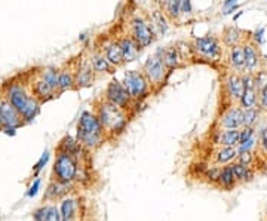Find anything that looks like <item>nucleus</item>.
<instances>
[{
    "mask_svg": "<svg viewBox=\"0 0 267 221\" xmlns=\"http://www.w3.org/2000/svg\"><path fill=\"white\" fill-rule=\"evenodd\" d=\"M92 111L97 114L101 126L104 128L108 141L117 139L122 134H125L132 119L131 114H128L126 111H123L117 106L107 101L103 95L97 97L92 101Z\"/></svg>",
    "mask_w": 267,
    "mask_h": 221,
    "instance_id": "1",
    "label": "nucleus"
},
{
    "mask_svg": "<svg viewBox=\"0 0 267 221\" xmlns=\"http://www.w3.org/2000/svg\"><path fill=\"white\" fill-rule=\"evenodd\" d=\"M120 20H122L125 28L128 30V33L132 36L134 40L143 49L152 46L156 42L158 33L155 31V28L152 26L149 12L138 9L134 2H129L126 5L125 12L120 14Z\"/></svg>",
    "mask_w": 267,
    "mask_h": 221,
    "instance_id": "2",
    "label": "nucleus"
},
{
    "mask_svg": "<svg viewBox=\"0 0 267 221\" xmlns=\"http://www.w3.org/2000/svg\"><path fill=\"white\" fill-rule=\"evenodd\" d=\"M188 54L193 64H205L220 70L218 67L224 62L226 46L218 36L207 34L188 42Z\"/></svg>",
    "mask_w": 267,
    "mask_h": 221,
    "instance_id": "3",
    "label": "nucleus"
},
{
    "mask_svg": "<svg viewBox=\"0 0 267 221\" xmlns=\"http://www.w3.org/2000/svg\"><path fill=\"white\" fill-rule=\"evenodd\" d=\"M3 97L21 113L26 123H30L40 113V101L28 92L26 85L18 81H11L3 85Z\"/></svg>",
    "mask_w": 267,
    "mask_h": 221,
    "instance_id": "4",
    "label": "nucleus"
},
{
    "mask_svg": "<svg viewBox=\"0 0 267 221\" xmlns=\"http://www.w3.org/2000/svg\"><path fill=\"white\" fill-rule=\"evenodd\" d=\"M76 139L89 153L97 152L104 142H107L106 131L101 126L97 114L94 111L85 110L80 114L76 125Z\"/></svg>",
    "mask_w": 267,
    "mask_h": 221,
    "instance_id": "5",
    "label": "nucleus"
},
{
    "mask_svg": "<svg viewBox=\"0 0 267 221\" xmlns=\"http://www.w3.org/2000/svg\"><path fill=\"white\" fill-rule=\"evenodd\" d=\"M243 94V83L240 73L227 70L224 71L220 83V97H218V110H226L232 106H239V100Z\"/></svg>",
    "mask_w": 267,
    "mask_h": 221,
    "instance_id": "6",
    "label": "nucleus"
},
{
    "mask_svg": "<svg viewBox=\"0 0 267 221\" xmlns=\"http://www.w3.org/2000/svg\"><path fill=\"white\" fill-rule=\"evenodd\" d=\"M141 71L144 73V76L150 83L153 95H158L159 92L163 91V88L168 85L169 76L172 75L163 64L158 52H155L153 55H150L144 61V64L141 65Z\"/></svg>",
    "mask_w": 267,
    "mask_h": 221,
    "instance_id": "7",
    "label": "nucleus"
},
{
    "mask_svg": "<svg viewBox=\"0 0 267 221\" xmlns=\"http://www.w3.org/2000/svg\"><path fill=\"white\" fill-rule=\"evenodd\" d=\"M107 101H110L111 104L117 106L119 109H122L123 111H126L128 114L135 116L140 111V106L138 103H135L129 92L126 91V88L123 86V83L119 82L117 79H111L110 82L107 83V86L104 88L103 94H101Z\"/></svg>",
    "mask_w": 267,
    "mask_h": 221,
    "instance_id": "8",
    "label": "nucleus"
},
{
    "mask_svg": "<svg viewBox=\"0 0 267 221\" xmlns=\"http://www.w3.org/2000/svg\"><path fill=\"white\" fill-rule=\"evenodd\" d=\"M123 86L129 92L131 98L138 104H144L146 100L153 97L152 86L141 70H128L123 76Z\"/></svg>",
    "mask_w": 267,
    "mask_h": 221,
    "instance_id": "9",
    "label": "nucleus"
},
{
    "mask_svg": "<svg viewBox=\"0 0 267 221\" xmlns=\"http://www.w3.org/2000/svg\"><path fill=\"white\" fill-rule=\"evenodd\" d=\"M79 165V159L76 156L58 149L53 164V180L62 184H72L76 180Z\"/></svg>",
    "mask_w": 267,
    "mask_h": 221,
    "instance_id": "10",
    "label": "nucleus"
},
{
    "mask_svg": "<svg viewBox=\"0 0 267 221\" xmlns=\"http://www.w3.org/2000/svg\"><path fill=\"white\" fill-rule=\"evenodd\" d=\"M108 31H110V34L113 36V39L117 42V45L120 46L126 64H128V62H134V61H137V59L140 58L141 52H143L144 49L134 40L132 36L128 33V30L125 28L120 18H119V21H117L116 24H113L111 27L108 28Z\"/></svg>",
    "mask_w": 267,
    "mask_h": 221,
    "instance_id": "11",
    "label": "nucleus"
},
{
    "mask_svg": "<svg viewBox=\"0 0 267 221\" xmlns=\"http://www.w3.org/2000/svg\"><path fill=\"white\" fill-rule=\"evenodd\" d=\"M75 81H76V91L89 88L98 81V76L92 67L86 48L75 58Z\"/></svg>",
    "mask_w": 267,
    "mask_h": 221,
    "instance_id": "12",
    "label": "nucleus"
},
{
    "mask_svg": "<svg viewBox=\"0 0 267 221\" xmlns=\"http://www.w3.org/2000/svg\"><path fill=\"white\" fill-rule=\"evenodd\" d=\"M97 46H100V49L104 52L107 59L110 61L111 65H114L116 68H123L126 65L125 56L122 54L120 46L117 45V42L113 39V36L110 34V31L107 30L104 33L95 36V39L92 40Z\"/></svg>",
    "mask_w": 267,
    "mask_h": 221,
    "instance_id": "13",
    "label": "nucleus"
},
{
    "mask_svg": "<svg viewBox=\"0 0 267 221\" xmlns=\"http://www.w3.org/2000/svg\"><path fill=\"white\" fill-rule=\"evenodd\" d=\"M23 125H26V122H24L21 113L3 97V101H2V131L14 135L15 129Z\"/></svg>",
    "mask_w": 267,
    "mask_h": 221,
    "instance_id": "14",
    "label": "nucleus"
},
{
    "mask_svg": "<svg viewBox=\"0 0 267 221\" xmlns=\"http://www.w3.org/2000/svg\"><path fill=\"white\" fill-rule=\"evenodd\" d=\"M162 58L163 64L166 65V68L174 73L175 70H181L186 68L187 62L186 58L181 52V48H178V45H168L165 48H159L156 51Z\"/></svg>",
    "mask_w": 267,
    "mask_h": 221,
    "instance_id": "15",
    "label": "nucleus"
},
{
    "mask_svg": "<svg viewBox=\"0 0 267 221\" xmlns=\"http://www.w3.org/2000/svg\"><path fill=\"white\" fill-rule=\"evenodd\" d=\"M86 49H88V55H89V59H91V62H92V67H94V70H95L98 79L103 78V76H107V75H108V76H113V75L116 73L117 68L110 64V61L107 59L104 52L100 49V46H97V45L92 42V48H86Z\"/></svg>",
    "mask_w": 267,
    "mask_h": 221,
    "instance_id": "16",
    "label": "nucleus"
},
{
    "mask_svg": "<svg viewBox=\"0 0 267 221\" xmlns=\"http://www.w3.org/2000/svg\"><path fill=\"white\" fill-rule=\"evenodd\" d=\"M245 52V71L255 75L258 70L263 68V55L260 51V45H257L251 37L243 43Z\"/></svg>",
    "mask_w": 267,
    "mask_h": 221,
    "instance_id": "17",
    "label": "nucleus"
},
{
    "mask_svg": "<svg viewBox=\"0 0 267 221\" xmlns=\"http://www.w3.org/2000/svg\"><path fill=\"white\" fill-rule=\"evenodd\" d=\"M242 113L239 106H232L226 110L217 113V126L223 129H240L242 128Z\"/></svg>",
    "mask_w": 267,
    "mask_h": 221,
    "instance_id": "18",
    "label": "nucleus"
},
{
    "mask_svg": "<svg viewBox=\"0 0 267 221\" xmlns=\"http://www.w3.org/2000/svg\"><path fill=\"white\" fill-rule=\"evenodd\" d=\"M67 91H76V81H75V58L67 61L62 67H59L58 75V95L67 92Z\"/></svg>",
    "mask_w": 267,
    "mask_h": 221,
    "instance_id": "19",
    "label": "nucleus"
},
{
    "mask_svg": "<svg viewBox=\"0 0 267 221\" xmlns=\"http://www.w3.org/2000/svg\"><path fill=\"white\" fill-rule=\"evenodd\" d=\"M249 37H251V33H246V31L240 30L238 26H226L221 31V36H220L226 49L243 45Z\"/></svg>",
    "mask_w": 267,
    "mask_h": 221,
    "instance_id": "20",
    "label": "nucleus"
},
{
    "mask_svg": "<svg viewBox=\"0 0 267 221\" xmlns=\"http://www.w3.org/2000/svg\"><path fill=\"white\" fill-rule=\"evenodd\" d=\"M223 67H226L227 70L240 73V75L245 71V52H243V45L233 46V48L226 49Z\"/></svg>",
    "mask_w": 267,
    "mask_h": 221,
    "instance_id": "21",
    "label": "nucleus"
},
{
    "mask_svg": "<svg viewBox=\"0 0 267 221\" xmlns=\"http://www.w3.org/2000/svg\"><path fill=\"white\" fill-rule=\"evenodd\" d=\"M30 92L40 101V103H46L49 100H53L55 97H58L56 89H53L49 83H46L43 79H40L36 75V79L31 81L30 83Z\"/></svg>",
    "mask_w": 267,
    "mask_h": 221,
    "instance_id": "22",
    "label": "nucleus"
},
{
    "mask_svg": "<svg viewBox=\"0 0 267 221\" xmlns=\"http://www.w3.org/2000/svg\"><path fill=\"white\" fill-rule=\"evenodd\" d=\"M238 149L236 147H227V145H221V147H217L213 152L211 158H210V162L211 165H229L232 164L233 161H236L238 158Z\"/></svg>",
    "mask_w": 267,
    "mask_h": 221,
    "instance_id": "23",
    "label": "nucleus"
},
{
    "mask_svg": "<svg viewBox=\"0 0 267 221\" xmlns=\"http://www.w3.org/2000/svg\"><path fill=\"white\" fill-rule=\"evenodd\" d=\"M158 6L160 11L166 15L171 24L180 21L181 15V0H158Z\"/></svg>",
    "mask_w": 267,
    "mask_h": 221,
    "instance_id": "24",
    "label": "nucleus"
},
{
    "mask_svg": "<svg viewBox=\"0 0 267 221\" xmlns=\"http://www.w3.org/2000/svg\"><path fill=\"white\" fill-rule=\"evenodd\" d=\"M236 186H238V181H236V178H235V175L232 172L230 164L229 165H223L220 178H218L215 187H218L220 190H224V192H232Z\"/></svg>",
    "mask_w": 267,
    "mask_h": 221,
    "instance_id": "25",
    "label": "nucleus"
},
{
    "mask_svg": "<svg viewBox=\"0 0 267 221\" xmlns=\"http://www.w3.org/2000/svg\"><path fill=\"white\" fill-rule=\"evenodd\" d=\"M149 17H150V21H152V26L155 28V31L159 34V36H165L169 30V20L166 18V15L160 11V8L158 6L156 9H153L152 12H149Z\"/></svg>",
    "mask_w": 267,
    "mask_h": 221,
    "instance_id": "26",
    "label": "nucleus"
},
{
    "mask_svg": "<svg viewBox=\"0 0 267 221\" xmlns=\"http://www.w3.org/2000/svg\"><path fill=\"white\" fill-rule=\"evenodd\" d=\"M232 172H233V175H235V178H236V181H238V184H243V183H251L254 178H255V171L254 169H251L249 166H245L239 164V162H236V161H233L232 164Z\"/></svg>",
    "mask_w": 267,
    "mask_h": 221,
    "instance_id": "27",
    "label": "nucleus"
},
{
    "mask_svg": "<svg viewBox=\"0 0 267 221\" xmlns=\"http://www.w3.org/2000/svg\"><path fill=\"white\" fill-rule=\"evenodd\" d=\"M258 104V91L255 88L243 89V94L239 100V107L242 110L246 109H254Z\"/></svg>",
    "mask_w": 267,
    "mask_h": 221,
    "instance_id": "28",
    "label": "nucleus"
},
{
    "mask_svg": "<svg viewBox=\"0 0 267 221\" xmlns=\"http://www.w3.org/2000/svg\"><path fill=\"white\" fill-rule=\"evenodd\" d=\"M58 75H59V68L52 67V65L42 67V68L37 71V76H39L40 79H43L46 83H49L53 89H56V92H58Z\"/></svg>",
    "mask_w": 267,
    "mask_h": 221,
    "instance_id": "29",
    "label": "nucleus"
},
{
    "mask_svg": "<svg viewBox=\"0 0 267 221\" xmlns=\"http://www.w3.org/2000/svg\"><path fill=\"white\" fill-rule=\"evenodd\" d=\"M59 212H61V220L62 221H73L76 217V202L75 199H64L61 202V208H59Z\"/></svg>",
    "mask_w": 267,
    "mask_h": 221,
    "instance_id": "30",
    "label": "nucleus"
},
{
    "mask_svg": "<svg viewBox=\"0 0 267 221\" xmlns=\"http://www.w3.org/2000/svg\"><path fill=\"white\" fill-rule=\"evenodd\" d=\"M261 111L258 107L254 109H246L242 113V126H255Z\"/></svg>",
    "mask_w": 267,
    "mask_h": 221,
    "instance_id": "31",
    "label": "nucleus"
},
{
    "mask_svg": "<svg viewBox=\"0 0 267 221\" xmlns=\"http://www.w3.org/2000/svg\"><path fill=\"white\" fill-rule=\"evenodd\" d=\"M221 168H223L221 165H210L208 169L205 171V174H204V178H207L208 183H211L213 186H215L217 181H218V178H220Z\"/></svg>",
    "mask_w": 267,
    "mask_h": 221,
    "instance_id": "32",
    "label": "nucleus"
},
{
    "mask_svg": "<svg viewBox=\"0 0 267 221\" xmlns=\"http://www.w3.org/2000/svg\"><path fill=\"white\" fill-rule=\"evenodd\" d=\"M257 152L267 161V126H264L260 134H258V145H257Z\"/></svg>",
    "mask_w": 267,
    "mask_h": 221,
    "instance_id": "33",
    "label": "nucleus"
},
{
    "mask_svg": "<svg viewBox=\"0 0 267 221\" xmlns=\"http://www.w3.org/2000/svg\"><path fill=\"white\" fill-rule=\"evenodd\" d=\"M254 81H255V89L260 92L264 86H267V68H261L254 75Z\"/></svg>",
    "mask_w": 267,
    "mask_h": 221,
    "instance_id": "34",
    "label": "nucleus"
},
{
    "mask_svg": "<svg viewBox=\"0 0 267 221\" xmlns=\"http://www.w3.org/2000/svg\"><path fill=\"white\" fill-rule=\"evenodd\" d=\"M257 145H258V138L252 137V138L245 141V142H240L236 149H238V153H243V152H254V150H257Z\"/></svg>",
    "mask_w": 267,
    "mask_h": 221,
    "instance_id": "35",
    "label": "nucleus"
},
{
    "mask_svg": "<svg viewBox=\"0 0 267 221\" xmlns=\"http://www.w3.org/2000/svg\"><path fill=\"white\" fill-rule=\"evenodd\" d=\"M240 131V142H245L255 135V126H242ZM239 142V144H240Z\"/></svg>",
    "mask_w": 267,
    "mask_h": 221,
    "instance_id": "36",
    "label": "nucleus"
},
{
    "mask_svg": "<svg viewBox=\"0 0 267 221\" xmlns=\"http://www.w3.org/2000/svg\"><path fill=\"white\" fill-rule=\"evenodd\" d=\"M257 107L260 109L261 113H267V86H264L258 92V104H257Z\"/></svg>",
    "mask_w": 267,
    "mask_h": 221,
    "instance_id": "37",
    "label": "nucleus"
},
{
    "mask_svg": "<svg viewBox=\"0 0 267 221\" xmlns=\"http://www.w3.org/2000/svg\"><path fill=\"white\" fill-rule=\"evenodd\" d=\"M251 40H254L257 45H263V42H264V27L258 28V30H255L254 33H251Z\"/></svg>",
    "mask_w": 267,
    "mask_h": 221,
    "instance_id": "38",
    "label": "nucleus"
},
{
    "mask_svg": "<svg viewBox=\"0 0 267 221\" xmlns=\"http://www.w3.org/2000/svg\"><path fill=\"white\" fill-rule=\"evenodd\" d=\"M48 161H49V152L46 150L42 156H40V159L37 161V164L34 165V172L37 174V172H40L42 169H43V166L48 164Z\"/></svg>",
    "mask_w": 267,
    "mask_h": 221,
    "instance_id": "39",
    "label": "nucleus"
},
{
    "mask_svg": "<svg viewBox=\"0 0 267 221\" xmlns=\"http://www.w3.org/2000/svg\"><path fill=\"white\" fill-rule=\"evenodd\" d=\"M48 211H49V206H42L39 209H36L33 212V218L34 221H45L46 215H48Z\"/></svg>",
    "mask_w": 267,
    "mask_h": 221,
    "instance_id": "40",
    "label": "nucleus"
},
{
    "mask_svg": "<svg viewBox=\"0 0 267 221\" xmlns=\"http://www.w3.org/2000/svg\"><path fill=\"white\" fill-rule=\"evenodd\" d=\"M193 14V5L191 0H181V15L190 17Z\"/></svg>",
    "mask_w": 267,
    "mask_h": 221,
    "instance_id": "41",
    "label": "nucleus"
},
{
    "mask_svg": "<svg viewBox=\"0 0 267 221\" xmlns=\"http://www.w3.org/2000/svg\"><path fill=\"white\" fill-rule=\"evenodd\" d=\"M45 221H62L61 220V212L55 206H49V211H48Z\"/></svg>",
    "mask_w": 267,
    "mask_h": 221,
    "instance_id": "42",
    "label": "nucleus"
},
{
    "mask_svg": "<svg viewBox=\"0 0 267 221\" xmlns=\"http://www.w3.org/2000/svg\"><path fill=\"white\" fill-rule=\"evenodd\" d=\"M39 189H40V180H39V178H36V180H34V183L30 186V189H28V192H27V196H28V197L36 196V193L39 192Z\"/></svg>",
    "mask_w": 267,
    "mask_h": 221,
    "instance_id": "43",
    "label": "nucleus"
},
{
    "mask_svg": "<svg viewBox=\"0 0 267 221\" xmlns=\"http://www.w3.org/2000/svg\"><path fill=\"white\" fill-rule=\"evenodd\" d=\"M236 3H238V0H224L223 9H227V8H230V6H233V5H236Z\"/></svg>",
    "mask_w": 267,
    "mask_h": 221,
    "instance_id": "44",
    "label": "nucleus"
},
{
    "mask_svg": "<svg viewBox=\"0 0 267 221\" xmlns=\"http://www.w3.org/2000/svg\"><path fill=\"white\" fill-rule=\"evenodd\" d=\"M2 101H3V95H0V129H2Z\"/></svg>",
    "mask_w": 267,
    "mask_h": 221,
    "instance_id": "45",
    "label": "nucleus"
},
{
    "mask_svg": "<svg viewBox=\"0 0 267 221\" xmlns=\"http://www.w3.org/2000/svg\"><path fill=\"white\" fill-rule=\"evenodd\" d=\"M242 14H243V12H242V11H239V12H238V14H236V15L233 17V21H236V20L239 18V17H240V15H242Z\"/></svg>",
    "mask_w": 267,
    "mask_h": 221,
    "instance_id": "46",
    "label": "nucleus"
}]
</instances>
